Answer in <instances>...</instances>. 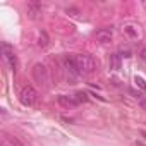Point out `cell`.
<instances>
[{
    "label": "cell",
    "instance_id": "5b68a950",
    "mask_svg": "<svg viewBox=\"0 0 146 146\" xmlns=\"http://www.w3.org/2000/svg\"><path fill=\"white\" fill-rule=\"evenodd\" d=\"M26 14H28V17L33 19V21L40 19V17H41V5L36 4V2L28 4V7H26Z\"/></svg>",
    "mask_w": 146,
    "mask_h": 146
},
{
    "label": "cell",
    "instance_id": "7c38bea8",
    "mask_svg": "<svg viewBox=\"0 0 146 146\" xmlns=\"http://www.w3.org/2000/svg\"><path fill=\"white\" fill-rule=\"evenodd\" d=\"M134 81H136V84H137L141 90H144V91H146V83H144V79H143V78H137V76H136V79H134Z\"/></svg>",
    "mask_w": 146,
    "mask_h": 146
},
{
    "label": "cell",
    "instance_id": "7a4b0ae2",
    "mask_svg": "<svg viewBox=\"0 0 146 146\" xmlns=\"http://www.w3.org/2000/svg\"><path fill=\"white\" fill-rule=\"evenodd\" d=\"M19 100H21V103H23V105L31 107V105H35V103H36V100H38V93H36V90H35L33 86H24V88L21 90Z\"/></svg>",
    "mask_w": 146,
    "mask_h": 146
},
{
    "label": "cell",
    "instance_id": "3957f363",
    "mask_svg": "<svg viewBox=\"0 0 146 146\" xmlns=\"http://www.w3.org/2000/svg\"><path fill=\"white\" fill-rule=\"evenodd\" d=\"M33 78L38 84H48V70L43 64H35L33 67Z\"/></svg>",
    "mask_w": 146,
    "mask_h": 146
},
{
    "label": "cell",
    "instance_id": "277c9868",
    "mask_svg": "<svg viewBox=\"0 0 146 146\" xmlns=\"http://www.w3.org/2000/svg\"><path fill=\"white\" fill-rule=\"evenodd\" d=\"M2 53H4V60L9 64V67L16 72V67H17V58H16V53H14V48L9 45V43H2Z\"/></svg>",
    "mask_w": 146,
    "mask_h": 146
},
{
    "label": "cell",
    "instance_id": "8992f818",
    "mask_svg": "<svg viewBox=\"0 0 146 146\" xmlns=\"http://www.w3.org/2000/svg\"><path fill=\"white\" fill-rule=\"evenodd\" d=\"M95 38H96L100 43H110V41H112V38H113V31H112L110 28L98 29V31H96V35H95Z\"/></svg>",
    "mask_w": 146,
    "mask_h": 146
},
{
    "label": "cell",
    "instance_id": "ba28073f",
    "mask_svg": "<svg viewBox=\"0 0 146 146\" xmlns=\"http://www.w3.org/2000/svg\"><path fill=\"white\" fill-rule=\"evenodd\" d=\"M110 69H113V70H119L120 69V55L119 53L110 55Z\"/></svg>",
    "mask_w": 146,
    "mask_h": 146
},
{
    "label": "cell",
    "instance_id": "4fadbf2b",
    "mask_svg": "<svg viewBox=\"0 0 146 146\" xmlns=\"http://www.w3.org/2000/svg\"><path fill=\"white\" fill-rule=\"evenodd\" d=\"M141 58L146 62V48H143V50H141Z\"/></svg>",
    "mask_w": 146,
    "mask_h": 146
},
{
    "label": "cell",
    "instance_id": "8fae6325",
    "mask_svg": "<svg viewBox=\"0 0 146 146\" xmlns=\"http://www.w3.org/2000/svg\"><path fill=\"white\" fill-rule=\"evenodd\" d=\"M76 100L81 103V102H88V95L86 93H83V91H79V93H76Z\"/></svg>",
    "mask_w": 146,
    "mask_h": 146
},
{
    "label": "cell",
    "instance_id": "52a82bcc",
    "mask_svg": "<svg viewBox=\"0 0 146 146\" xmlns=\"http://www.w3.org/2000/svg\"><path fill=\"white\" fill-rule=\"evenodd\" d=\"M58 103L64 107V108H74V107H78L79 105V102L76 100V96H67V95H60L58 98Z\"/></svg>",
    "mask_w": 146,
    "mask_h": 146
},
{
    "label": "cell",
    "instance_id": "6da1fadb",
    "mask_svg": "<svg viewBox=\"0 0 146 146\" xmlns=\"http://www.w3.org/2000/svg\"><path fill=\"white\" fill-rule=\"evenodd\" d=\"M74 64H76V69L79 70V74H93L95 69H96V62L91 55L88 53H76L74 57Z\"/></svg>",
    "mask_w": 146,
    "mask_h": 146
},
{
    "label": "cell",
    "instance_id": "9c48e42d",
    "mask_svg": "<svg viewBox=\"0 0 146 146\" xmlns=\"http://www.w3.org/2000/svg\"><path fill=\"white\" fill-rule=\"evenodd\" d=\"M124 31H125L131 38H136V36H137V28H136V26H132V24L124 26Z\"/></svg>",
    "mask_w": 146,
    "mask_h": 146
},
{
    "label": "cell",
    "instance_id": "30bf717a",
    "mask_svg": "<svg viewBox=\"0 0 146 146\" xmlns=\"http://www.w3.org/2000/svg\"><path fill=\"white\" fill-rule=\"evenodd\" d=\"M38 40H40V41H38V43H40V46H46V45H48V35H46L45 31H41V33H40V38H38Z\"/></svg>",
    "mask_w": 146,
    "mask_h": 146
}]
</instances>
